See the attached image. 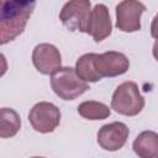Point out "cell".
Returning a JSON list of instances; mask_svg holds the SVG:
<instances>
[{
  "instance_id": "6da1fadb",
  "label": "cell",
  "mask_w": 158,
  "mask_h": 158,
  "mask_svg": "<svg viewBox=\"0 0 158 158\" xmlns=\"http://www.w3.org/2000/svg\"><path fill=\"white\" fill-rule=\"evenodd\" d=\"M36 0H0V43L20 36L35 9Z\"/></svg>"
},
{
  "instance_id": "9c48e42d",
  "label": "cell",
  "mask_w": 158,
  "mask_h": 158,
  "mask_svg": "<svg viewBox=\"0 0 158 158\" xmlns=\"http://www.w3.org/2000/svg\"><path fill=\"white\" fill-rule=\"evenodd\" d=\"M95 68L98 73L101 75V78H112L125 74L130 68V60L121 52L109 51L96 56Z\"/></svg>"
},
{
  "instance_id": "277c9868",
  "label": "cell",
  "mask_w": 158,
  "mask_h": 158,
  "mask_svg": "<svg viewBox=\"0 0 158 158\" xmlns=\"http://www.w3.org/2000/svg\"><path fill=\"white\" fill-rule=\"evenodd\" d=\"M90 0H69L59 12V20L70 31L85 32L91 14Z\"/></svg>"
},
{
  "instance_id": "8992f818",
  "label": "cell",
  "mask_w": 158,
  "mask_h": 158,
  "mask_svg": "<svg viewBox=\"0 0 158 158\" xmlns=\"http://www.w3.org/2000/svg\"><path fill=\"white\" fill-rule=\"evenodd\" d=\"M146 5L138 0H122L116 6V27L122 32H136L141 30V15Z\"/></svg>"
},
{
  "instance_id": "9a60e30c",
  "label": "cell",
  "mask_w": 158,
  "mask_h": 158,
  "mask_svg": "<svg viewBox=\"0 0 158 158\" xmlns=\"http://www.w3.org/2000/svg\"><path fill=\"white\" fill-rule=\"evenodd\" d=\"M151 35H152L153 38L158 40V14L152 20V23H151Z\"/></svg>"
},
{
  "instance_id": "4fadbf2b",
  "label": "cell",
  "mask_w": 158,
  "mask_h": 158,
  "mask_svg": "<svg viewBox=\"0 0 158 158\" xmlns=\"http://www.w3.org/2000/svg\"><path fill=\"white\" fill-rule=\"evenodd\" d=\"M78 112L81 117H84L86 120L96 121V120L107 118L111 114V110L104 102L90 100V101H83L81 104H79Z\"/></svg>"
},
{
  "instance_id": "7a4b0ae2",
  "label": "cell",
  "mask_w": 158,
  "mask_h": 158,
  "mask_svg": "<svg viewBox=\"0 0 158 158\" xmlns=\"http://www.w3.org/2000/svg\"><path fill=\"white\" fill-rule=\"evenodd\" d=\"M51 86L57 96L62 100H74L83 95L89 85L79 78L75 68L60 67L51 75Z\"/></svg>"
},
{
  "instance_id": "ba28073f",
  "label": "cell",
  "mask_w": 158,
  "mask_h": 158,
  "mask_svg": "<svg viewBox=\"0 0 158 158\" xmlns=\"http://www.w3.org/2000/svg\"><path fill=\"white\" fill-rule=\"evenodd\" d=\"M130 131L123 122H111L104 125L98 132L99 146L109 152H115L121 149L127 142Z\"/></svg>"
},
{
  "instance_id": "3957f363",
  "label": "cell",
  "mask_w": 158,
  "mask_h": 158,
  "mask_svg": "<svg viewBox=\"0 0 158 158\" xmlns=\"http://www.w3.org/2000/svg\"><path fill=\"white\" fill-rule=\"evenodd\" d=\"M144 107V98L135 81L120 84L112 94L111 109L123 116H136Z\"/></svg>"
},
{
  "instance_id": "5bb4252c",
  "label": "cell",
  "mask_w": 158,
  "mask_h": 158,
  "mask_svg": "<svg viewBox=\"0 0 158 158\" xmlns=\"http://www.w3.org/2000/svg\"><path fill=\"white\" fill-rule=\"evenodd\" d=\"M21 128V120L19 114L14 109L2 107L1 109V128L0 137L10 138L14 137Z\"/></svg>"
},
{
  "instance_id": "30bf717a",
  "label": "cell",
  "mask_w": 158,
  "mask_h": 158,
  "mask_svg": "<svg viewBox=\"0 0 158 158\" xmlns=\"http://www.w3.org/2000/svg\"><path fill=\"white\" fill-rule=\"evenodd\" d=\"M111 31L112 23L109 9L104 4H96L91 10L85 32L90 35L95 42H101L111 35Z\"/></svg>"
},
{
  "instance_id": "8fae6325",
  "label": "cell",
  "mask_w": 158,
  "mask_h": 158,
  "mask_svg": "<svg viewBox=\"0 0 158 158\" xmlns=\"http://www.w3.org/2000/svg\"><path fill=\"white\" fill-rule=\"evenodd\" d=\"M132 148L141 158H158V133L153 131L141 132L135 138Z\"/></svg>"
},
{
  "instance_id": "2e32d148",
  "label": "cell",
  "mask_w": 158,
  "mask_h": 158,
  "mask_svg": "<svg viewBox=\"0 0 158 158\" xmlns=\"http://www.w3.org/2000/svg\"><path fill=\"white\" fill-rule=\"evenodd\" d=\"M152 53H153V57L156 58V60H158V40H157V41L154 42V44H153Z\"/></svg>"
},
{
  "instance_id": "52a82bcc",
  "label": "cell",
  "mask_w": 158,
  "mask_h": 158,
  "mask_svg": "<svg viewBox=\"0 0 158 158\" xmlns=\"http://www.w3.org/2000/svg\"><path fill=\"white\" fill-rule=\"evenodd\" d=\"M32 63L43 75H52L62 65V57L58 48L51 43H40L33 48Z\"/></svg>"
},
{
  "instance_id": "5b68a950",
  "label": "cell",
  "mask_w": 158,
  "mask_h": 158,
  "mask_svg": "<svg viewBox=\"0 0 158 158\" xmlns=\"http://www.w3.org/2000/svg\"><path fill=\"white\" fill-rule=\"evenodd\" d=\"M28 121L35 131L40 133H49L59 126L60 111L54 104L41 101L33 105L30 110Z\"/></svg>"
},
{
  "instance_id": "7c38bea8",
  "label": "cell",
  "mask_w": 158,
  "mask_h": 158,
  "mask_svg": "<svg viewBox=\"0 0 158 158\" xmlns=\"http://www.w3.org/2000/svg\"><path fill=\"white\" fill-rule=\"evenodd\" d=\"M96 53H86L83 54L75 63V72L80 79L86 83H96L101 80V75L98 73L95 68V58Z\"/></svg>"
}]
</instances>
